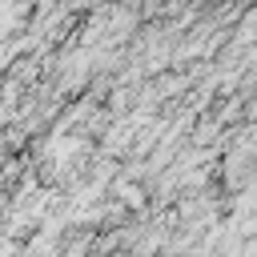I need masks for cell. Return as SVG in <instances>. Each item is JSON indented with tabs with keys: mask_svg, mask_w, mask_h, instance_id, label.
I'll list each match as a JSON object with an SVG mask.
<instances>
[{
	"mask_svg": "<svg viewBox=\"0 0 257 257\" xmlns=\"http://www.w3.org/2000/svg\"><path fill=\"white\" fill-rule=\"evenodd\" d=\"M112 193H116V201H120L124 209H145V205H149L145 189H141L137 181H128V177H116V181H112Z\"/></svg>",
	"mask_w": 257,
	"mask_h": 257,
	"instance_id": "obj_1",
	"label": "cell"
},
{
	"mask_svg": "<svg viewBox=\"0 0 257 257\" xmlns=\"http://www.w3.org/2000/svg\"><path fill=\"white\" fill-rule=\"evenodd\" d=\"M217 128H221L217 120H201V124H197V133H193V149H205V145L217 137Z\"/></svg>",
	"mask_w": 257,
	"mask_h": 257,
	"instance_id": "obj_2",
	"label": "cell"
},
{
	"mask_svg": "<svg viewBox=\"0 0 257 257\" xmlns=\"http://www.w3.org/2000/svg\"><path fill=\"white\" fill-rule=\"evenodd\" d=\"M249 40H253V12L241 16V28H237V40L233 44H249Z\"/></svg>",
	"mask_w": 257,
	"mask_h": 257,
	"instance_id": "obj_3",
	"label": "cell"
}]
</instances>
